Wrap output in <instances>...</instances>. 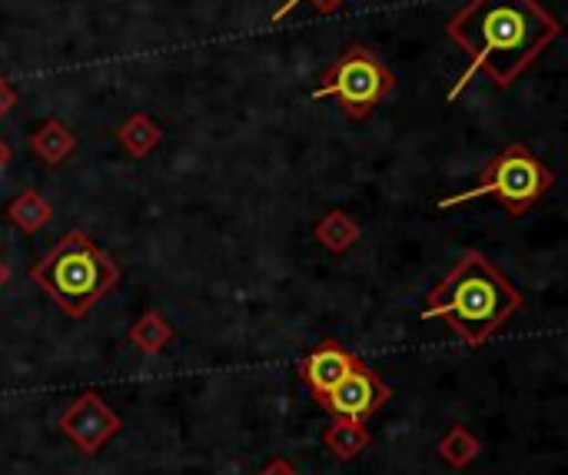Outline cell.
I'll return each mask as SVG.
<instances>
[{
    "instance_id": "cell-10",
    "label": "cell",
    "mask_w": 568,
    "mask_h": 475,
    "mask_svg": "<svg viewBox=\"0 0 568 475\" xmlns=\"http://www.w3.org/2000/svg\"><path fill=\"white\" fill-rule=\"evenodd\" d=\"M323 443H326V449H329L339 463H353L356 456L366 453V446L373 443V436H369V426H366V423L336 416V420L329 423V429L323 433Z\"/></svg>"
},
{
    "instance_id": "cell-16",
    "label": "cell",
    "mask_w": 568,
    "mask_h": 475,
    "mask_svg": "<svg viewBox=\"0 0 568 475\" xmlns=\"http://www.w3.org/2000/svg\"><path fill=\"white\" fill-rule=\"evenodd\" d=\"M303 3H313V7H316V13H323V17H326V13H336L346 0H283V3L273 10V17H270V20H273V23H283V20H286L296 7H303Z\"/></svg>"
},
{
    "instance_id": "cell-20",
    "label": "cell",
    "mask_w": 568,
    "mask_h": 475,
    "mask_svg": "<svg viewBox=\"0 0 568 475\" xmlns=\"http://www.w3.org/2000/svg\"><path fill=\"white\" fill-rule=\"evenodd\" d=\"M7 283H10V263H7V260L0 256V290H3Z\"/></svg>"
},
{
    "instance_id": "cell-12",
    "label": "cell",
    "mask_w": 568,
    "mask_h": 475,
    "mask_svg": "<svg viewBox=\"0 0 568 475\" xmlns=\"http://www.w3.org/2000/svg\"><path fill=\"white\" fill-rule=\"evenodd\" d=\"M173 326H170V320L163 316V313H156V310H146L143 316H136V323L130 326V333H126V340H130V346L136 350V353H143V356H160L170 343H173Z\"/></svg>"
},
{
    "instance_id": "cell-19",
    "label": "cell",
    "mask_w": 568,
    "mask_h": 475,
    "mask_svg": "<svg viewBox=\"0 0 568 475\" xmlns=\"http://www.w3.org/2000/svg\"><path fill=\"white\" fill-rule=\"evenodd\" d=\"M10 160H13V150H10V146H7V140L0 137V173L10 166Z\"/></svg>"
},
{
    "instance_id": "cell-7",
    "label": "cell",
    "mask_w": 568,
    "mask_h": 475,
    "mask_svg": "<svg viewBox=\"0 0 568 475\" xmlns=\"http://www.w3.org/2000/svg\"><path fill=\"white\" fill-rule=\"evenodd\" d=\"M386 403H389V386L383 383V376L373 373L363 360H356V366H353V370L333 386V393L323 400V410H329L333 416H346V420L366 423V420L376 416Z\"/></svg>"
},
{
    "instance_id": "cell-3",
    "label": "cell",
    "mask_w": 568,
    "mask_h": 475,
    "mask_svg": "<svg viewBox=\"0 0 568 475\" xmlns=\"http://www.w3.org/2000/svg\"><path fill=\"white\" fill-rule=\"evenodd\" d=\"M120 263L83 230L63 233L53 250L30 266V280L40 283L47 296L73 320L87 316L120 283Z\"/></svg>"
},
{
    "instance_id": "cell-5",
    "label": "cell",
    "mask_w": 568,
    "mask_h": 475,
    "mask_svg": "<svg viewBox=\"0 0 568 475\" xmlns=\"http://www.w3.org/2000/svg\"><path fill=\"white\" fill-rule=\"evenodd\" d=\"M396 90V73L363 43L346 47L320 77L313 100L336 97L349 120H366Z\"/></svg>"
},
{
    "instance_id": "cell-11",
    "label": "cell",
    "mask_w": 568,
    "mask_h": 475,
    "mask_svg": "<svg viewBox=\"0 0 568 475\" xmlns=\"http://www.w3.org/2000/svg\"><path fill=\"white\" fill-rule=\"evenodd\" d=\"M116 140H120V146H123L133 160H143V156H150V153L163 143V127H160L150 113H130V117L116 127Z\"/></svg>"
},
{
    "instance_id": "cell-15",
    "label": "cell",
    "mask_w": 568,
    "mask_h": 475,
    "mask_svg": "<svg viewBox=\"0 0 568 475\" xmlns=\"http://www.w3.org/2000/svg\"><path fill=\"white\" fill-rule=\"evenodd\" d=\"M436 453L446 459V466H453V469H466V466H473V463H476V456L483 453V446H479V439H476V433H473V429H466V426H453V429L439 439Z\"/></svg>"
},
{
    "instance_id": "cell-13",
    "label": "cell",
    "mask_w": 568,
    "mask_h": 475,
    "mask_svg": "<svg viewBox=\"0 0 568 475\" xmlns=\"http://www.w3.org/2000/svg\"><path fill=\"white\" fill-rule=\"evenodd\" d=\"M7 220L17 226V230H23V233H40L43 226H50L53 223V206H50V200L47 196H40L37 190H23V193H17L10 203H7Z\"/></svg>"
},
{
    "instance_id": "cell-14",
    "label": "cell",
    "mask_w": 568,
    "mask_h": 475,
    "mask_svg": "<svg viewBox=\"0 0 568 475\" xmlns=\"http://www.w3.org/2000/svg\"><path fill=\"white\" fill-rule=\"evenodd\" d=\"M316 240H320L323 250L343 256L346 250L356 246V240H359V223H356L346 210H329V213H323V220L316 223Z\"/></svg>"
},
{
    "instance_id": "cell-4",
    "label": "cell",
    "mask_w": 568,
    "mask_h": 475,
    "mask_svg": "<svg viewBox=\"0 0 568 475\" xmlns=\"http://www.w3.org/2000/svg\"><path fill=\"white\" fill-rule=\"evenodd\" d=\"M552 186H556V170L546 166L526 143L516 140L486 163L476 186L439 200V210H453L479 196H496L509 216H526Z\"/></svg>"
},
{
    "instance_id": "cell-8",
    "label": "cell",
    "mask_w": 568,
    "mask_h": 475,
    "mask_svg": "<svg viewBox=\"0 0 568 475\" xmlns=\"http://www.w3.org/2000/svg\"><path fill=\"white\" fill-rule=\"evenodd\" d=\"M356 366V356L349 350H343L339 343L326 340L320 343L303 363H300V376L306 380V386L313 390L316 403L323 406V400L333 393V386Z\"/></svg>"
},
{
    "instance_id": "cell-18",
    "label": "cell",
    "mask_w": 568,
    "mask_h": 475,
    "mask_svg": "<svg viewBox=\"0 0 568 475\" xmlns=\"http://www.w3.org/2000/svg\"><path fill=\"white\" fill-rule=\"evenodd\" d=\"M256 475H300V473H296V466H293L290 459H273L263 473H256Z\"/></svg>"
},
{
    "instance_id": "cell-17",
    "label": "cell",
    "mask_w": 568,
    "mask_h": 475,
    "mask_svg": "<svg viewBox=\"0 0 568 475\" xmlns=\"http://www.w3.org/2000/svg\"><path fill=\"white\" fill-rule=\"evenodd\" d=\"M17 100H20L17 87H13L7 77H0V120H3V117H10V110L17 107Z\"/></svg>"
},
{
    "instance_id": "cell-2",
    "label": "cell",
    "mask_w": 568,
    "mask_h": 475,
    "mask_svg": "<svg viewBox=\"0 0 568 475\" xmlns=\"http://www.w3.org/2000/svg\"><path fill=\"white\" fill-rule=\"evenodd\" d=\"M523 310V293L499 273V266L479 253L466 250L433 293H426L423 320H446L449 330L473 350L486 346L516 313Z\"/></svg>"
},
{
    "instance_id": "cell-6",
    "label": "cell",
    "mask_w": 568,
    "mask_h": 475,
    "mask_svg": "<svg viewBox=\"0 0 568 475\" xmlns=\"http://www.w3.org/2000/svg\"><path fill=\"white\" fill-rule=\"evenodd\" d=\"M57 426L83 456H97L106 446V439L120 433L123 420L103 403L100 393H83L60 413Z\"/></svg>"
},
{
    "instance_id": "cell-9",
    "label": "cell",
    "mask_w": 568,
    "mask_h": 475,
    "mask_svg": "<svg viewBox=\"0 0 568 475\" xmlns=\"http://www.w3.org/2000/svg\"><path fill=\"white\" fill-rule=\"evenodd\" d=\"M30 150H33V156H37L40 163L60 166V163H67V160L73 156V150H77V133H73L63 120L50 117V120H43V123L33 130Z\"/></svg>"
},
{
    "instance_id": "cell-1",
    "label": "cell",
    "mask_w": 568,
    "mask_h": 475,
    "mask_svg": "<svg viewBox=\"0 0 568 475\" xmlns=\"http://www.w3.org/2000/svg\"><path fill=\"white\" fill-rule=\"evenodd\" d=\"M446 37L469 57L449 90L456 100L476 73L503 90L513 87L562 37V23L539 0H469L446 20Z\"/></svg>"
}]
</instances>
